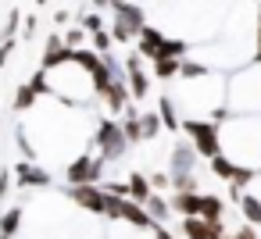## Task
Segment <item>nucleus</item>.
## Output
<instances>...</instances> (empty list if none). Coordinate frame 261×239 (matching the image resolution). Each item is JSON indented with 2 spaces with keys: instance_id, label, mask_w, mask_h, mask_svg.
<instances>
[{
  "instance_id": "obj_1",
  "label": "nucleus",
  "mask_w": 261,
  "mask_h": 239,
  "mask_svg": "<svg viewBox=\"0 0 261 239\" xmlns=\"http://www.w3.org/2000/svg\"><path fill=\"white\" fill-rule=\"evenodd\" d=\"M97 132V118L86 107H68L50 97H36L18 122V139L25 161L40 168H68L83 154H90Z\"/></svg>"
},
{
  "instance_id": "obj_2",
  "label": "nucleus",
  "mask_w": 261,
  "mask_h": 239,
  "mask_svg": "<svg viewBox=\"0 0 261 239\" xmlns=\"http://www.w3.org/2000/svg\"><path fill=\"white\" fill-rule=\"evenodd\" d=\"M165 100L172 104L179 125H186V122H218L225 114V75L182 57L179 75L172 79V93Z\"/></svg>"
},
{
  "instance_id": "obj_3",
  "label": "nucleus",
  "mask_w": 261,
  "mask_h": 239,
  "mask_svg": "<svg viewBox=\"0 0 261 239\" xmlns=\"http://www.w3.org/2000/svg\"><path fill=\"white\" fill-rule=\"evenodd\" d=\"M215 157L236 175L261 171V114H222L215 122Z\"/></svg>"
},
{
  "instance_id": "obj_4",
  "label": "nucleus",
  "mask_w": 261,
  "mask_h": 239,
  "mask_svg": "<svg viewBox=\"0 0 261 239\" xmlns=\"http://www.w3.org/2000/svg\"><path fill=\"white\" fill-rule=\"evenodd\" d=\"M225 114H261V61H250L225 79Z\"/></svg>"
},
{
  "instance_id": "obj_5",
  "label": "nucleus",
  "mask_w": 261,
  "mask_h": 239,
  "mask_svg": "<svg viewBox=\"0 0 261 239\" xmlns=\"http://www.w3.org/2000/svg\"><path fill=\"white\" fill-rule=\"evenodd\" d=\"M108 8H115V29H111V40H118V43L136 40V36H140V29L147 25L143 8H136L133 0H111Z\"/></svg>"
},
{
  "instance_id": "obj_6",
  "label": "nucleus",
  "mask_w": 261,
  "mask_h": 239,
  "mask_svg": "<svg viewBox=\"0 0 261 239\" xmlns=\"http://www.w3.org/2000/svg\"><path fill=\"white\" fill-rule=\"evenodd\" d=\"M111 4V0H93V8H108Z\"/></svg>"
}]
</instances>
